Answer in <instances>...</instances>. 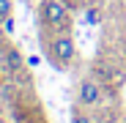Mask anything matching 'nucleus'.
I'll return each mask as SVG.
<instances>
[{"label": "nucleus", "instance_id": "obj_1", "mask_svg": "<svg viewBox=\"0 0 126 123\" xmlns=\"http://www.w3.org/2000/svg\"><path fill=\"white\" fill-rule=\"evenodd\" d=\"M41 44H44L47 60L55 68H60V71L71 68V63L77 60V44H74V38L66 30H47L44 36H41Z\"/></svg>", "mask_w": 126, "mask_h": 123}, {"label": "nucleus", "instance_id": "obj_2", "mask_svg": "<svg viewBox=\"0 0 126 123\" xmlns=\"http://www.w3.org/2000/svg\"><path fill=\"white\" fill-rule=\"evenodd\" d=\"M38 19H41V27H47V30H69L71 3H66V0H41Z\"/></svg>", "mask_w": 126, "mask_h": 123}, {"label": "nucleus", "instance_id": "obj_3", "mask_svg": "<svg viewBox=\"0 0 126 123\" xmlns=\"http://www.w3.org/2000/svg\"><path fill=\"white\" fill-rule=\"evenodd\" d=\"M101 101H104V85H101V79H96V77L79 79V85H77V104L85 107V109H93V107L101 104Z\"/></svg>", "mask_w": 126, "mask_h": 123}, {"label": "nucleus", "instance_id": "obj_4", "mask_svg": "<svg viewBox=\"0 0 126 123\" xmlns=\"http://www.w3.org/2000/svg\"><path fill=\"white\" fill-rule=\"evenodd\" d=\"M0 57H3V71L6 74H22L25 71V57L19 55L16 47H0Z\"/></svg>", "mask_w": 126, "mask_h": 123}, {"label": "nucleus", "instance_id": "obj_5", "mask_svg": "<svg viewBox=\"0 0 126 123\" xmlns=\"http://www.w3.org/2000/svg\"><path fill=\"white\" fill-rule=\"evenodd\" d=\"M11 14H14V3H11V0H0V22L8 19Z\"/></svg>", "mask_w": 126, "mask_h": 123}, {"label": "nucleus", "instance_id": "obj_6", "mask_svg": "<svg viewBox=\"0 0 126 123\" xmlns=\"http://www.w3.org/2000/svg\"><path fill=\"white\" fill-rule=\"evenodd\" d=\"M71 123H93V118L88 112H82V109H74L71 112Z\"/></svg>", "mask_w": 126, "mask_h": 123}, {"label": "nucleus", "instance_id": "obj_7", "mask_svg": "<svg viewBox=\"0 0 126 123\" xmlns=\"http://www.w3.org/2000/svg\"><path fill=\"white\" fill-rule=\"evenodd\" d=\"M85 19H88V22H91V25H93V22H99V19H101V14H99V11H93V8H91V11H88V14H85Z\"/></svg>", "mask_w": 126, "mask_h": 123}, {"label": "nucleus", "instance_id": "obj_8", "mask_svg": "<svg viewBox=\"0 0 126 123\" xmlns=\"http://www.w3.org/2000/svg\"><path fill=\"white\" fill-rule=\"evenodd\" d=\"M3 27H6V33H8V36L14 33V16H8V19H3Z\"/></svg>", "mask_w": 126, "mask_h": 123}, {"label": "nucleus", "instance_id": "obj_9", "mask_svg": "<svg viewBox=\"0 0 126 123\" xmlns=\"http://www.w3.org/2000/svg\"><path fill=\"white\" fill-rule=\"evenodd\" d=\"M6 36H8V33H6V27H3V22H0V47H3V41H6Z\"/></svg>", "mask_w": 126, "mask_h": 123}, {"label": "nucleus", "instance_id": "obj_10", "mask_svg": "<svg viewBox=\"0 0 126 123\" xmlns=\"http://www.w3.org/2000/svg\"><path fill=\"white\" fill-rule=\"evenodd\" d=\"M66 3H74V0H66Z\"/></svg>", "mask_w": 126, "mask_h": 123}]
</instances>
